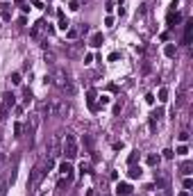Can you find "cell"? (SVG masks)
Returning a JSON list of instances; mask_svg holds the SVG:
<instances>
[{"instance_id": "6da1fadb", "label": "cell", "mask_w": 193, "mask_h": 196, "mask_svg": "<svg viewBox=\"0 0 193 196\" xmlns=\"http://www.w3.org/2000/svg\"><path fill=\"white\" fill-rule=\"evenodd\" d=\"M61 153L66 155V160H75L77 157V141H75L73 135H66V141L61 146Z\"/></svg>"}, {"instance_id": "7a4b0ae2", "label": "cell", "mask_w": 193, "mask_h": 196, "mask_svg": "<svg viewBox=\"0 0 193 196\" xmlns=\"http://www.w3.org/2000/svg\"><path fill=\"white\" fill-rule=\"evenodd\" d=\"M43 176H45V171H43V166L37 164L32 169V174H30V185L34 189V194H39V185H41V180H43Z\"/></svg>"}, {"instance_id": "3957f363", "label": "cell", "mask_w": 193, "mask_h": 196, "mask_svg": "<svg viewBox=\"0 0 193 196\" xmlns=\"http://www.w3.org/2000/svg\"><path fill=\"white\" fill-rule=\"evenodd\" d=\"M55 84H57L61 91L73 94V84H71V80H68V76H66L64 71H57V73H55Z\"/></svg>"}, {"instance_id": "277c9868", "label": "cell", "mask_w": 193, "mask_h": 196, "mask_svg": "<svg viewBox=\"0 0 193 196\" xmlns=\"http://www.w3.org/2000/svg\"><path fill=\"white\" fill-rule=\"evenodd\" d=\"M57 155H61V141H59V137H52L50 139V157L55 160Z\"/></svg>"}, {"instance_id": "5b68a950", "label": "cell", "mask_w": 193, "mask_h": 196, "mask_svg": "<svg viewBox=\"0 0 193 196\" xmlns=\"http://www.w3.org/2000/svg\"><path fill=\"white\" fill-rule=\"evenodd\" d=\"M14 105H16V96H14V94H9V91H7V94L2 96V109H7V112H9V109L14 107Z\"/></svg>"}, {"instance_id": "8992f818", "label": "cell", "mask_w": 193, "mask_h": 196, "mask_svg": "<svg viewBox=\"0 0 193 196\" xmlns=\"http://www.w3.org/2000/svg\"><path fill=\"white\" fill-rule=\"evenodd\" d=\"M59 171H61V176H66V180H71V178H73V164L71 162H61L59 164Z\"/></svg>"}, {"instance_id": "52a82bcc", "label": "cell", "mask_w": 193, "mask_h": 196, "mask_svg": "<svg viewBox=\"0 0 193 196\" xmlns=\"http://www.w3.org/2000/svg\"><path fill=\"white\" fill-rule=\"evenodd\" d=\"M116 192H118V196H130L132 194V185H130V182H118Z\"/></svg>"}, {"instance_id": "ba28073f", "label": "cell", "mask_w": 193, "mask_h": 196, "mask_svg": "<svg viewBox=\"0 0 193 196\" xmlns=\"http://www.w3.org/2000/svg\"><path fill=\"white\" fill-rule=\"evenodd\" d=\"M0 18L2 21H11V9L7 2H0Z\"/></svg>"}, {"instance_id": "9c48e42d", "label": "cell", "mask_w": 193, "mask_h": 196, "mask_svg": "<svg viewBox=\"0 0 193 196\" xmlns=\"http://www.w3.org/2000/svg\"><path fill=\"white\" fill-rule=\"evenodd\" d=\"M96 98H98L96 89H89V91H86V103H89V107H91V109H98V105H96Z\"/></svg>"}, {"instance_id": "30bf717a", "label": "cell", "mask_w": 193, "mask_h": 196, "mask_svg": "<svg viewBox=\"0 0 193 196\" xmlns=\"http://www.w3.org/2000/svg\"><path fill=\"white\" fill-rule=\"evenodd\" d=\"M102 43H104V37H102V32H96V34H91V46H93V48H100Z\"/></svg>"}, {"instance_id": "8fae6325", "label": "cell", "mask_w": 193, "mask_h": 196, "mask_svg": "<svg viewBox=\"0 0 193 196\" xmlns=\"http://www.w3.org/2000/svg\"><path fill=\"white\" fill-rule=\"evenodd\" d=\"M45 30V21H37L34 23V27H32V37L37 39V37H41V32Z\"/></svg>"}, {"instance_id": "7c38bea8", "label": "cell", "mask_w": 193, "mask_h": 196, "mask_svg": "<svg viewBox=\"0 0 193 196\" xmlns=\"http://www.w3.org/2000/svg\"><path fill=\"white\" fill-rule=\"evenodd\" d=\"M57 18H59V23H57V27L66 32V30H68V21H66V16H64V11H61V9L57 11Z\"/></svg>"}, {"instance_id": "4fadbf2b", "label": "cell", "mask_w": 193, "mask_h": 196, "mask_svg": "<svg viewBox=\"0 0 193 196\" xmlns=\"http://www.w3.org/2000/svg\"><path fill=\"white\" fill-rule=\"evenodd\" d=\"M191 34H193V21H189V23L184 25V43L191 41Z\"/></svg>"}, {"instance_id": "5bb4252c", "label": "cell", "mask_w": 193, "mask_h": 196, "mask_svg": "<svg viewBox=\"0 0 193 196\" xmlns=\"http://www.w3.org/2000/svg\"><path fill=\"white\" fill-rule=\"evenodd\" d=\"M175 53H177L175 43H166V48H163V55H166V57H175Z\"/></svg>"}, {"instance_id": "9a60e30c", "label": "cell", "mask_w": 193, "mask_h": 196, "mask_svg": "<svg viewBox=\"0 0 193 196\" xmlns=\"http://www.w3.org/2000/svg\"><path fill=\"white\" fill-rule=\"evenodd\" d=\"M182 21V16L177 14V11H171V14H168V25H175V23H179Z\"/></svg>"}, {"instance_id": "2e32d148", "label": "cell", "mask_w": 193, "mask_h": 196, "mask_svg": "<svg viewBox=\"0 0 193 196\" xmlns=\"http://www.w3.org/2000/svg\"><path fill=\"white\" fill-rule=\"evenodd\" d=\"M127 174H130V178H139V176H141V166H134V164H132Z\"/></svg>"}, {"instance_id": "e0dca14e", "label": "cell", "mask_w": 193, "mask_h": 196, "mask_svg": "<svg viewBox=\"0 0 193 196\" xmlns=\"http://www.w3.org/2000/svg\"><path fill=\"white\" fill-rule=\"evenodd\" d=\"M157 96H159V100H161V103H166V100H168V89H166V87H161Z\"/></svg>"}, {"instance_id": "ac0fdd59", "label": "cell", "mask_w": 193, "mask_h": 196, "mask_svg": "<svg viewBox=\"0 0 193 196\" xmlns=\"http://www.w3.org/2000/svg\"><path fill=\"white\" fill-rule=\"evenodd\" d=\"M11 84H21V73H11Z\"/></svg>"}, {"instance_id": "d6986e66", "label": "cell", "mask_w": 193, "mask_h": 196, "mask_svg": "<svg viewBox=\"0 0 193 196\" xmlns=\"http://www.w3.org/2000/svg\"><path fill=\"white\" fill-rule=\"evenodd\" d=\"M182 174H184V176L191 174V162H184V164H182Z\"/></svg>"}, {"instance_id": "ffe728a7", "label": "cell", "mask_w": 193, "mask_h": 196, "mask_svg": "<svg viewBox=\"0 0 193 196\" xmlns=\"http://www.w3.org/2000/svg\"><path fill=\"white\" fill-rule=\"evenodd\" d=\"M21 132H23V125H21V123H14V135L21 137Z\"/></svg>"}, {"instance_id": "44dd1931", "label": "cell", "mask_w": 193, "mask_h": 196, "mask_svg": "<svg viewBox=\"0 0 193 196\" xmlns=\"http://www.w3.org/2000/svg\"><path fill=\"white\" fill-rule=\"evenodd\" d=\"M159 162V155H148V164H157Z\"/></svg>"}, {"instance_id": "7402d4cb", "label": "cell", "mask_w": 193, "mask_h": 196, "mask_svg": "<svg viewBox=\"0 0 193 196\" xmlns=\"http://www.w3.org/2000/svg\"><path fill=\"white\" fill-rule=\"evenodd\" d=\"M186 139H189V132H186V130H182V132H179V141H186Z\"/></svg>"}, {"instance_id": "603a6c76", "label": "cell", "mask_w": 193, "mask_h": 196, "mask_svg": "<svg viewBox=\"0 0 193 196\" xmlns=\"http://www.w3.org/2000/svg\"><path fill=\"white\" fill-rule=\"evenodd\" d=\"M186 153H189V148H186V146H184V144H182V146H179V148H177V155H186Z\"/></svg>"}, {"instance_id": "cb8c5ba5", "label": "cell", "mask_w": 193, "mask_h": 196, "mask_svg": "<svg viewBox=\"0 0 193 196\" xmlns=\"http://www.w3.org/2000/svg\"><path fill=\"white\" fill-rule=\"evenodd\" d=\"M193 187V180L191 178H184V189H191Z\"/></svg>"}, {"instance_id": "d4e9b609", "label": "cell", "mask_w": 193, "mask_h": 196, "mask_svg": "<svg viewBox=\"0 0 193 196\" xmlns=\"http://www.w3.org/2000/svg\"><path fill=\"white\" fill-rule=\"evenodd\" d=\"M80 171H82V174H89V171H91V166H89V164H84V162H82V166H80Z\"/></svg>"}, {"instance_id": "484cf974", "label": "cell", "mask_w": 193, "mask_h": 196, "mask_svg": "<svg viewBox=\"0 0 193 196\" xmlns=\"http://www.w3.org/2000/svg\"><path fill=\"white\" fill-rule=\"evenodd\" d=\"M104 25L112 27V25H114V16H107V18H104Z\"/></svg>"}, {"instance_id": "4316f807", "label": "cell", "mask_w": 193, "mask_h": 196, "mask_svg": "<svg viewBox=\"0 0 193 196\" xmlns=\"http://www.w3.org/2000/svg\"><path fill=\"white\" fill-rule=\"evenodd\" d=\"M173 155H175V153L171 151V148H166V151H163V157H166V160H171V157H173Z\"/></svg>"}, {"instance_id": "83f0119b", "label": "cell", "mask_w": 193, "mask_h": 196, "mask_svg": "<svg viewBox=\"0 0 193 196\" xmlns=\"http://www.w3.org/2000/svg\"><path fill=\"white\" fill-rule=\"evenodd\" d=\"M136 157H139V155H136V153H132V155H130V157H127V162H130V166H132L134 162H136Z\"/></svg>"}, {"instance_id": "f1b7e54d", "label": "cell", "mask_w": 193, "mask_h": 196, "mask_svg": "<svg viewBox=\"0 0 193 196\" xmlns=\"http://www.w3.org/2000/svg\"><path fill=\"white\" fill-rule=\"evenodd\" d=\"M7 114H9L7 109H2V107H0V121H5V119H7Z\"/></svg>"}, {"instance_id": "f546056e", "label": "cell", "mask_w": 193, "mask_h": 196, "mask_svg": "<svg viewBox=\"0 0 193 196\" xmlns=\"http://www.w3.org/2000/svg\"><path fill=\"white\" fill-rule=\"evenodd\" d=\"M66 32H68V39H75V37H77V32H75V30H71V27H68Z\"/></svg>"}, {"instance_id": "4dcf8cb0", "label": "cell", "mask_w": 193, "mask_h": 196, "mask_svg": "<svg viewBox=\"0 0 193 196\" xmlns=\"http://www.w3.org/2000/svg\"><path fill=\"white\" fill-rule=\"evenodd\" d=\"M71 9H73V11L80 9V2H77V0H73V2H71Z\"/></svg>"}, {"instance_id": "1f68e13d", "label": "cell", "mask_w": 193, "mask_h": 196, "mask_svg": "<svg viewBox=\"0 0 193 196\" xmlns=\"http://www.w3.org/2000/svg\"><path fill=\"white\" fill-rule=\"evenodd\" d=\"M145 100H148V105H152V103H155V96H152V94H148V96H145Z\"/></svg>"}, {"instance_id": "d6a6232c", "label": "cell", "mask_w": 193, "mask_h": 196, "mask_svg": "<svg viewBox=\"0 0 193 196\" xmlns=\"http://www.w3.org/2000/svg\"><path fill=\"white\" fill-rule=\"evenodd\" d=\"M91 62H93V55L89 53V55H86V57H84V64H91Z\"/></svg>"}, {"instance_id": "836d02e7", "label": "cell", "mask_w": 193, "mask_h": 196, "mask_svg": "<svg viewBox=\"0 0 193 196\" xmlns=\"http://www.w3.org/2000/svg\"><path fill=\"white\" fill-rule=\"evenodd\" d=\"M109 103V96H100V105H107Z\"/></svg>"}, {"instance_id": "e575fe53", "label": "cell", "mask_w": 193, "mask_h": 196, "mask_svg": "<svg viewBox=\"0 0 193 196\" xmlns=\"http://www.w3.org/2000/svg\"><path fill=\"white\" fill-rule=\"evenodd\" d=\"M32 5H34V7H39V9L43 7V5H41V0H32Z\"/></svg>"}, {"instance_id": "d590c367", "label": "cell", "mask_w": 193, "mask_h": 196, "mask_svg": "<svg viewBox=\"0 0 193 196\" xmlns=\"http://www.w3.org/2000/svg\"><path fill=\"white\" fill-rule=\"evenodd\" d=\"M177 196H189V192H179Z\"/></svg>"}, {"instance_id": "8d00e7d4", "label": "cell", "mask_w": 193, "mask_h": 196, "mask_svg": "<svg viewBox=\"0 0 193 196\" xmlns=\"http://www.w3.org/2000/svg\"><path fill=\"white\" fill-rule=\"evenodd\" d=\"M0 162H2V155H0Z\"/></svg>"}]
</instances>
